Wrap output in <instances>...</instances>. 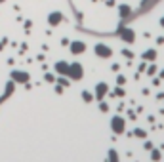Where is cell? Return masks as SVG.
<instances>
[{"label":"cell","mask_w":164,"mask_h":162,"mask_svg":"<svg viewBox=\"0 0 164 162\" xmlns=\"http://www.w3.org/2000/svg\"><path fill=\"white\" fill-rule=\"evenodd\" d=\"M107 160H111V162H119V160H120L119 151H116V149H109V153H107Z\"/></svg>","instance_id":"cell-15"},{"label":"cell","mask_w":164,"mask_h":162,"mask_svg":"<svg viewBox=\"0 0 164 162\" xmlns=\"http://www.w3.org/2000/svg\"><path fill=\"white\" fill-rule=\"evenodd\" d=\"M153 147H155V145H153V141H149V139H143V149H145V151H151Z\"/></svg>","instance_id":"cell-26"},{"label":"cell","mask_w":164,"mask_h":162,"mask_svg":"<svg viewBox=\"0 0 164 162\" xmlns=\"http://www.w3.org/2000/svg\"><path fill=\"white\" fill-rule=\"evenodd\" d=\"M10 78L15 84H27V82H31V75L27 71H21V69H13V71L10 73Z\"/></svg>","instance_id":"cell-4"},{"label":"cell","mask_w":164,"mask_h":162,"mask_svg":"<svg viewBox=\"0 0 164 162\" xmlns=\"http://www.w3.org/2000/svg\"><path fill=\"white\" fill-rule=\"evenodd\" d=\"M80 96H82V101H84V103H92L93 99H96V97H93V94H90L88 90H82Z\"/></svg>","instance_id":"cell-18"},{"label":"cell","mask_w":164,"mask_h":162,"mask_svg":"<svg viewBox=\"0 0 164 162\" xmlns=\"http://www.w3.org/2000/svg\"><path fill=\"white\" fill-rule=\"evenodd\" d=\"M4 2H6V0H0V4H4Z\"/></svg>","instance_id":"cell-41"},{"label":"cell","mask_w":164,"mask_h":162,"mask_svg":"<svg viewBox=\"0 0 164 162\" xmlns=\"http://www.w3.org/2000/svg\"><path fill=\"white\" fill-rule=\"evenodd\" d=\"M6 99H10V96H6V94H2V96H0V105H2Z\"/></svg>","instance_id":"cell-31"},{"label":"cell","mask_w":164,"mask_h":162,"mask_svg":"<svg viewBox=\"0 0 164 162\" xmlns=\"http://www.w3.org/2000/svg\"><path fill=\"white\" fill-rule=\"evenodd\" d=\"M23 27H25V33H31V29H33V21H31V19L25 21V23H23Z\"/></svg>","instance_id":"cell-27"},{"label":"cell","mask_w":164,"mask_h":162,"mask_svg":"<svg viewBox=\"0 0 164 162\" xmlns=\"http://www.w3.org/2000/svg\"><path fill=\"white\" fill-rule=\"evenodd\" d=\"M93 52H96V55L101 57V59H109V57H113V50H111V46H107L105 42H98L96 46H93Z\"/></svg>","instance_id":"cell-5"},{"label":"cell","mask_w":164,"mask_h":162,"mask_svg":"<svg viewBox=\"0 0 164 162\" xmlns=\"http://www.w3.org/2000/svg\"><path fill=\"white\" fill-rule=\"evenodd\" d=\"M54 71H56V75H67L69 73V63L67 61H56V65H54Z\"/></svg>","instance_id":"cell-11"},{"label":"cell","mask_w":164,"mask_h":162,"mask_svg":"<svg viewBox=\"0 0 164 162\" xmlns=\"http://www.w3.org/2000/svg\"><path fill=\"white\" fill-rule=\"evenodd\" d=\"M132 15H134V10H132L130 4H120V6H119V17H120L122 21L132 19Z\"/></svg>","instance_id":"cell-8"},{"label":"cell","mask_w":164,"mask_h":162,"mask_svg":"<svg viewBox=\"0 0 164 162\" xmlns=\"http://www.w3.org/2000/svg\"><path fill=\"white\" fill-rule=\"evenodd\" d=\"M126 84V76L124 75H116V86H124Z\"/></svg>","instance_id":"cell-23"},{"label":"cell","mask_w":164,"mask_h":162,"mask_svg":"<svg viewBox=\"0 0 164 162\" xmlns=\"http://www.w3.org/2000/svg\"><path fill=\"white\" fill-rule=\"evenodd\" d=\"M63 90H65V88H63L61 84H57V82H56V94H59V96H61V94H63Z\"/></svg>","instance_id":"cell-29"},{"label":"cell","mask_w":164,"mask_h":162,"mask_svg":"<svg viewBox=\"0 0 164 162\" xmlns=\"http://www.w3.org/2000/svg\"><path fill=\"white\" fill-rule=\"evenodd\" d=\"M111 130L114 135H122L126 132V118L122 117V114H114V117L111 118Z\"/></svg>","instance_id":"cell-2"},{"label":"cell","mask_w":164,"mask_h":162,"mask_svg":"<svg viewBox=\"0 0 164 162\" xmlns=\"http://www.w3.org/2000/svg\"><path fill=\"white\" fill-rule=\"evenodd\" d=\"M149 156H151V160H162V151L153 147V149L149 151Z\"/></svg>","instance_id":"cell-17"},{"label":"cell","mask_w":164,"mask_h":162,"mask_svg":"<svg viewBox=\"0 0 164 162\" xmlns=\"http://www.w3.org/2000/svg\"><path fill=\"white\" fill-rule=\"evenodd\" d=\"M153 86H160V78H153Z\"/></svg>","instance_id":"cell-36"},{"label":"cell","mask_w":164,"mask_h":162,"mask_svg":"<svg viewBox=\"0 0 164 162\" xmlns=\"http://www.w3.org/2000/svg\"><path fill=\"white\" fill-rule=\"evenodd\" d=\"M69 44H71V40H69V38H61V46H69Z\"/></svg>","instance_id":"cell-32"},{"label":"cell","mask_w":164,"mask_h":162,"mask_svg":"<svg viewBox=\"0 0 164 162\" xmlns=\"http://www.w3.org/2000/svg\"><path fill=\"white\" fill-rule=\"evenodd\" d=\"M116 109H119V112H122V111L126 109V105H124V103H120V105H119V107H116Z\"/></svg>","instance_id":"cell-34"},{"label":"cell","mask_w":164,"mask_h":162,"mask_svg":"<svg viewBox=\"0 0 164 162\" xmlns=\"http://www.w3.org/2000/svg\"><path fill=\"white\" fill-rule=\"evenodd\" d=\"M158 23H160V27H162V29H164V15H162V17H160V21H158Z\"/></svg>","instance_id":"cell-38"},{"label":"cell","mask_w":164,"mask_h":162,"mask_svg":"<svg viewBox=\"0 0 164 162\" xmlns=\"http://www.w3.org/2000/svg\"><path fill=\"white\" fill-rule=\"evenodd\" d=\"M156 75H158V78H160V80H164V69H162V71H158Z\"/></svg>","instance_id":"cell-35"},{"label":"cell","mask_w":164,"mask_h":162,"mask_svg":"<svg viewBox=\"0 0 164 162\" xmlns=\"http://www.w3.org/2000/svg\"><path fill=\"white\" fill-rule=\"evenodd\" d=\"M111 71H113V73H119V71H120V65H119V63H113V65H111Z\"/></svg>","instance_id":"cell-28"},{"label":"cell","mask_w":164,"mask_h":162,"mask_svg":"<svg viewBox=\"0 0 164 162\" xmlns=\"http://www.w3.org/2000/svg\"><path fill=\"white\" fill-rule=\"evenodd\" d=\"M69 50H71L73 55H82L86 52V42L82 40H73L71 44H69Z\"/></svg>","instance_id":"cell-7"},{"label":"cell","mask_w":164,"mask_h":162,"mask_svg":"<svg viewBox=\"0 0 164 162\" xmlns=\"http://www.w3.org/2000/svg\"><path fill=\"white\" fill-rule=\"evenodd\" d=\"M134 137H137V139H147V132L143 128H134Z\"/></svg>","instance_id":"cell-16"},{"label":"cell","mask_w":164,"mask_h":162,"mask_svg":"<svg viewBox=\"0 0 164 162\" xmlns=\"http://www.w3.org/2000/svg\"><path fill=\"white\" fill-rule=\"evenodd\" d=\"M156 99H164V91H160V94L156 96Z\"/></svg>","instance_id":"cell-37"},{"label":"cell","mask_w":164,"mask_h":162,"mask_svg":"<svg viewBox=\"0 0 164 162\" xmlns=\"http://www.w3.org/2000/svg\"><path fill=\"white\" fill-rule=\"evenodd\" d=\"M92 2H103V0H92Z\"/></svg>","instance_id":"cell-40"},{"label":"cell","mask_w":164,"mask_h":162,"mask_svg":"<svg viewBox=\"0 0 164 162\" xmlns=\"http://www.w3.org/2000/svg\"><path fill=\"white\" fill-rule=\"evenodd\" d=\"M15 86H17V84H15V82H13V80L10 78V80L6 82V86H4V94L12 97V96H13V91H15Z\"/></svg>","instance_id":"cell-12"},{"label":"cell","mask_w":164,"mask_h":162,"mask_svg":"<svg viewBox=\"0 0 164 162\" xmlns=\"http://www.w3.org/2000/svg\"><path fill=\"white\" fill-rule=\"evenodd\" d=\"M158 73V67L155 65V61L151 63V65H147V76H155Z\"/></svg>","instance_id":"cell-20"},{"label":"cell","mask_w":164,"mask_h":162,"mask_svg":"<svg viewBox=\"0 0 164 162\" xmlns=\"http://www.w3.org/2000/svg\"><path fill=\"white\" fill-rule=\"evenodd\" d=\"M103 2H105L109 8H114V6H116V2H114V0H103Z\"/></svg>","instance_id":"cell-30"},{"label":"cell","mask_w":164,"mask_h":162,"mask_svg":"<svg viewBox=\"0 0 164 162\" xmlns=\"http://www.w3.org/2000/svg\"><path fill=\"white\" fill-rule=\"evenodd\" d=\"M156 44L162 46V44H164V36H158V38H156Z\"/></svg>","instance_id":"cell-33"},{"label":"cell","mask_w":164,"mask_h":162,"mask_svg":"<svg viewBox=\"0 0 164 162\" xmlns=\"http://www.w3.org/2000/svg\"><path fill=\"white\" fill-rule=\"evenodd\" d=\"M56 80H57V76H56L54 73H48V71L44 73V82H48V84H56Z\"/></svg>","instance_id":"cell-19"},{"label":"cell","mask_w":164,"mask_h":162,"mask_svg":"<svg viewBox=\"0 0 164 162\" xmlns=\"http://www.w3.org/2000/svg\"><path fill=\"white\" fill-rule=\"evenodd\" d=\"M120 55H122V57H126V59H130V61H132V59H135V54H134V52H130L128 48H122V50H120Z\"/></svg>","instance_id":"cell-21"},{"label":"cell","mask_w":164,"mask_h":162,"mask_svg":"<svg viewBox=\"0 0 164 162\" xmlns=\"http://www.w3.org/2000/svg\"><path fill=\"white\" fill-rule=\"evenodd\" d=\"M116 36H119L122 42H126V44H134L135 42V31L134 29H130V27H124L122 23L119 25V29H116V33H114Z\"/></svg>","instance_id":"cell-1"},{"label":"cell","mask_w":164,"mask_h":162,"mask_svg":"<svg viewBox=\"0 0 164 162\" xmlns=\"http://www.w3.org/2000/svg\"><path fill=\"white\" fill-rule=\"evenodd\" d=\"M109 96H113V97H124L126 96V90L122 86H116L113 91H109Z\"/></svg>","instance_id":"cell-14"},{"label":"cell","mask_w":164,"mask_h":162,"mask_svg":"<svg viewBox=\"0 0 164 162\" xmlns=\"http://www.w3.org/2000/svg\"><path fill=\"white\" fill-rule=\"evenodd\" d=\"M4 46H6V44H4L2 40H0V52H2V50H4Z\"/></svg>","instance_id":"cell-39"},{"label":"cell","mask_w":164,"mask_h":162,"mask_svg":"<svg viewBox=\"0 0 164 162\" xmlns=\"http://www.w3.org/2000/svg\"><path fill=\"white\" fill-rule=\"evenodd\" d=\"M147 65H149L147 61H141V63L137 65V73H143V71H147Z\"/></svg>","instance_id":"cell-25"},{"label":"cell","mask_w":164,"mask_h":162,"mask_svg":"<svg viewBox=\"0 0 164 162\" xmlns=\"http://www.w3.org/2000/svg\"><path fill=\"white\" fill-rule=\"evenodd\" d=\"M156 57H158V52H156L155 48H149V50H145V52L141 54V59H143V61H147V63L156 61Z\"/></svg>","instance_id":"cell-10"},{"label":"cell","mask_w":164,"mask_h":162,"mask_svg":"<svg viewBox=\"0 0 164 162\" xmlns=\"http://www.w3.org/2000/svg\"><path fill=\"white\" fill-rule=\"evenodd\" d=\"M63 21H65V17H63L61 12H52V13L48 15V25H50V27H57L59 23H63Z\"/></svg>","instance_id":"cell-9"},{"label":"cell","mask_w":164,"mask_h":162,"mask_svg":"<svg viewBox=\"0 0 164 162\" xmlns=\"http://www.w3.org/2000/svg\"><path fill=\"white\" fill-rule=\"evenodd\" d=\"M126 118H128V120H137V112H135L134 109H128V112H126Z\"/></svg>","instance_id":"cell-22"},{"label":"cell","mask_w":164,"mask_h":162,"mask_svg":"<svg viewBox=\"0 0 164 162\" xmlns=\"http://www.w3.org/2000/svg\"><path fill=\"white\" fill-rule=\"evenodd\" d=\"M93 97H96L98 101H101V99H105V96H109V91H111V88H109V84L107 82H98L96 84V88H93Z\"/></svg>","instance_id":"cell-6"},{"label":"cell","mask_w":164,"mask_h":162,"mask_svg":"<svg viewBox=\"0 0 164 162\" xmlns=\"http://www.w3.org/2000/svg\"><path fill=\"white\" fill-rule=\"evenodd\" d=\"M67 76L71 78V80H75V82L82 80V78H84V67H82L78 61L71 63V65H69V73H67Z\"/></svg>","instance_id":"cell-3"},{"label":"cell","mask_w":164,"mask_h":162,"mask_svg":"<svg viewBox=\"0 0 164 162\" xmlns=\"http://www.w3.org/2000/svg\"><path fill=\"white\" fill-rule=\"evenodd\" d=\"M99 111H101V112H109V105H107V101H105V99H101V101H99Z\"/></svg>","instance_id":"cell-24"},{"label":"cell","mask_w":164,"mask_h":162,"mask_svg":"<svg viewBox=\"0 0 164 162\" xmlns=\"http://www.w3.org/2000/svg\"><path fill=\"white\" fill-rule=\"evenodd\" d=\"M57 84H61L63 88H69L71 86V78H69L67 75H57V80H56Z\"/></svg>","instance_id":"cell-13"}]
</instances>
